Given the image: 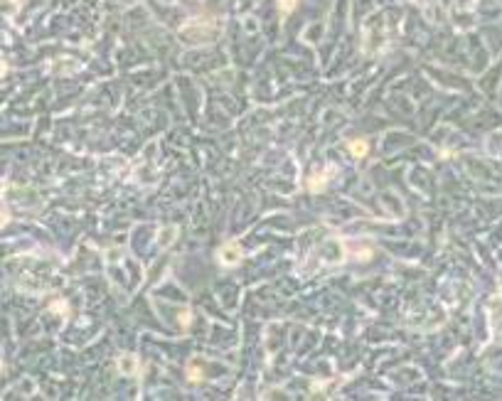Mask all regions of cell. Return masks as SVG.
Returning <instances> with one entry per match:
<instances>
[{"mask_svg": "<svg viewBox=\"0 0 502 401\" xmlns=\"http://www.w3.org/2000/svg\"><path fill=\"white\" fill-rule=\"evenodd\" d=\"M239 258H242V251H239V246H237L234 241H232V244H224V246L219 249V261H222L224 266H237Z\"/></svg>", "mask_w": 502, "mask_h": 401, "instance_id": "6da1fadb", "label": "cell"}, {"mask_svg": "<svg viewBox=\"0 0 502 401\" xmlns=\"http://www.w3.org/2000/svg\"><path fill=\"white\" fill-rule=\"evenodd\" d=\"M325 175H327V170L315 173L313 178H308V190H310V192H320V190H323V185L330 180V178H325Z\"/></svg>", "mask_w": 502, "mask_h": 401, "instance_id": "7a4b0ae2", "label": "cell"}, {"mask_svg": "<svg viewBox=\"0 0 502 401\" xmlns=\"http://www.w3.org/2000/svg\"><path fill=\"white\" fill-rule=\"evenodd\" d=\"M295 5H298V0H278V10H281V15L293 12V10H295Z\"/></svg>", "mask_w": 502, "mask_h": 401, "instance_id": "277c9868", "label": "cell"}, {"mask_svg": "<svg viewBox=\"0 0 502 401\" xmlns=\"http://www.w3.org/2000/svg\"><path fill=\"white\" fill-rule=\"evenodd\" d=\"M350 153L355 155V158H362V155H367V141H350Z\"/></svg>", "mask_w": 502, "mask_h": 401, "instance_id": "3957f363", "label": "cell"}, {"mask_svg": "<svg viewBox=\"0 0 502 401\" xmlns=\"http://www.w3.org/2000/svg\"><path fill=\"white\" fill-rule=\"evenodd\" d=\"M187 379H190V382H202V369H200L197 365L187 367Z\"/></svg>", "mask_w": 502, "mask_h": 401, "instance_id": "5b68a950", "label": "cell"}]
</instances>
